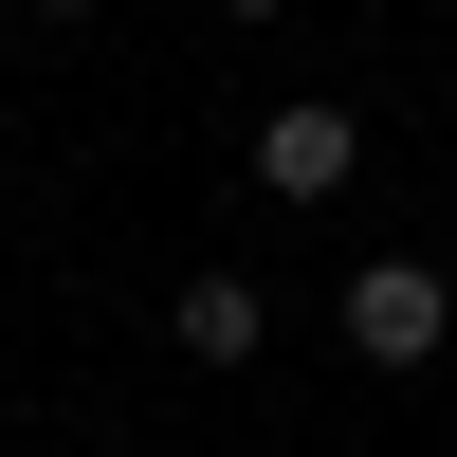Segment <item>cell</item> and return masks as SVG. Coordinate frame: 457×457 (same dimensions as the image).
I'll return each instance as SVG.
<instances>
[{"label":"cell","instance_id":"cell-2","mask_svg":"<svg viewBox=\"0 0 457 457\" xmlns=\"http://www.w3.org/2000/svg\"><path fill=\"white\" fill-rule=\"evenodd\" d=\"M439 329H457V275H439V256H366V275H348V348L366 366H439Z\"/></svg>","mask_w":457,"mask_h":457},{"label":"cell","instance_id":"cell-5","mask_svg":"<svg viewBox=\"0 0 457 457\" xmlns=\"http://www.w3.org/2000/svg\"><path fill=\"white\" fill-rule=\"evenodd\" d=\"M19 19H92V0H19Z\"/></svg>","mask_w":457,"mask_h":457},{"label":"cell","instance_id":"cell-3","mask_svg":"<svg viewBox=\"0 0 457 457\" xmlns=\"http://www.w3.org/2000/svg\"><path fill=\"white\" fill-rule=\"evenodd\" d=\"M165 329H183V366H256V348H275V293H256V275H183Z\"/></svg>","mask_w":457,"mask_h":457},{"label":"cell","instance_id":"cell-1","mask_svg":"<svg viewBox=\"0 0 457 457\" xmlns=\"http://www.w3.org/2000/svg\"><path fill=\"white\" fill-rule=\"evenodd\" d=\"M348 165H366V110L348 92H275L256 110V202H348Z\"/></svg>","mask_w":457,"mask_h":457},{"label":"cell","instance_id":"cell-4","mask_svg":"<svg viewBox=\"0 0 457 457\" xmlns=\"http://www.w3.org/2000/svg\"><path fill=\"white\" fill-rule=\"evenodd\" d=\"M220 19H293V0H220Z\"/></svg>","mask_w":457,"mask_h":457}]
</instances>
